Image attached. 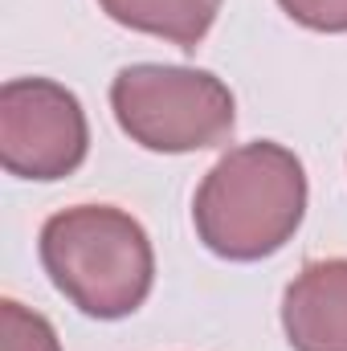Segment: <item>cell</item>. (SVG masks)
Instances as JSON below:
<instances>
[{
  "instance_id": "obj_3",
  "label": "cell",
  "mask_w": 347,
  "mask_h": 351,
  "mask_svg": "<svg viewBox=\"0 0 347 351\" xmlns=\"http://www.w3.org/2000/svg\"><path fill=\"white\" fill-rule=\"evenodd\" d=\"M110 110L131 143L164 156L217 147L237 123V98L217 74L160 62L119 70L110 82Z\"/></svg>"
},
{
  "instance_id": "obj_1",
  "label": "cell",
  "mask_w": 347,
  "mask_h": 351,
  "mask_svg": "<svg viewBox=\"0 0 347 351\" xmlns=\"http://www.w3.org/2000/svg\"><path fill=\"white\" fill-rule=\"evenodd\" d=\"M307 217L302 160L274 143H241L221 156L196 188L192 225L208 254L225 262H261L278 254Z\"/></svg>"
},
{
  "instance_id": "obj_5",
  "label": "cell",
  "mask_w": 347,
  "mask_h": 351,
  "mask_svg": "<svg viewBox=\"0 0 347 351\" xmlns=\"http://www.w3.org/2000/svg\"><path fill=\"white\" fill-rule=\"evenodd\" d=\"M282 327L294 351H347V258L302 265L282 294Z\"/></svg>"
},
{
  "instance_id": "obj_7",
  "label": "cell",
  "mask_w": 347,
  "mask_h": 351,
  "mask_svg": "<svg viewBox=\"0 0 347 351\" xmlns=\"http://www.w3.org/2000/svg\"><path fill=\"white\" fill-rule=\"evenodd\" d=\"M0 351H62V339L53 331V323L29 306H21L16 298L0 302Z\"/></svg>"
},
{
  "instance_id": "obj_4",
  "label": "cell",
  "mask_w": 347,
  "mask_h": 351,
  "mask_svg": "<svg viewBox=\"0 0 347 351\" xmlns=\"http://www.w3.org/2000/svg\"><path fill=\"white\" fill-rule=\"evenodd\" d=\"M90 152V123L74 90L53 78L0 86V164L21 180H66Z\"/></svg>"
},
{
  "instance_id": "obj_2",
  "label": "cell",
  "mask_w": 347,
  "mask_h": 351,
  "mask_svg": "<svg viewBox=\"0 0 347 351\" xmlns=\"http://www.w3.org/2000/svg\"><path fill=\"white\" fill-rule=\"evenodd\" d=\"M41 265L90 319L135 315L156 286L147 229L115 204H74L41 225Z\"/></svg>"
},
{
  "instance_id": "obj_6",
  "label": "cell",
  "mask_w": 347,
  "mask_h": 351,
  "mask_svg": "<svg viewBox=\"0 0 347 351\" xmlns=\"http://www.w3.org/2000/svg\"><path fill=\"white\" fill-rule=\"evenodd\" d=\"M98 8L123 29L160 37L180 49H196L213 29L221 0H98Z\"/></svg>"
},
{
  "instance_id": "obj_8",
  "label": "cell",
  "mask_w": 347,
  "mask_h": 351,
  "mask_svg": "<svg viewBox=\"0 0 347 351\" xmlns=\"http://www.w3.org/2000/svg\"><path fill=\"white\" fill-rule=\"evenodd\" d=\"M290 21L315 33H347V0H278Z\"/></svg>"
}]
</instances>
